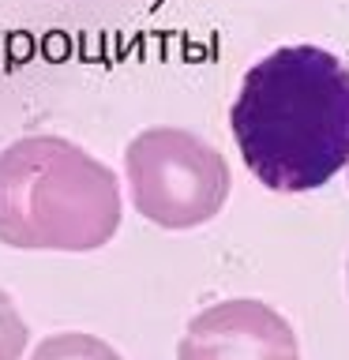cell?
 Listing matches in <instances>:
<instances>
[{
  "label": "cell",
  "instance_id": "cell-1",
  "mask_svg": "<svg viewBox=\"0 0 349 360\" xmlns=\"http://www.w3.org/2000/svg\"><path fill=\"white\" fill-rule=\"evenodd\" d=\"M229 128L270 191L300 195L349 165V68L319 45H281L241 79Z\"/></svg>",
  "mask_w": 349,
  "mask_h": 360
},
{
  "label": "cell",
  "instance_id": "cell-2",
  "mask_svg": "<svg viewBox=\"0 0 349 360\" xmlns=\"http://www.w3.org/2000/svg\"><path fill=\"white\" fill-rule=\"evenodd\" d=\"M117 173L64 135H23L0 150V244L98 252L120 229Z\"/></svg>",
  "mask_w": 349,
  "mask_h": 360
},
{
  "label": "cell",
  "instance_id": "cell-3",
  "mask_svg": "<svg viewBox=\"0 0 349 360\" xmlns=\"http://www.w3.org/2000/svg\"><path fill=\"white\" fill-rule=\"evenodd\" d=\"M132 207L158 229H199L229 199V162L188 128H143L124 150Z\"/></svg>",
  "mask_w": 349,
  "mask_h": 360
},
{
  "label": "cell",
  "instance_id": "cell-4",
  "mask_svg": "<svg viewBox=\"0 0 349 360\" xmlns=\"http://www.w3.org/2000/svg\"><path fill=\"white\" fill-rule=\"evenodd\" d=\"M177 360H300L286 315L252 297L210 304L188 319Z\"/></svg>",
  "mask_w": 349,
  "mask_h": 360
},
{
  "label": "cell",
  "instance_id": "cell-5",
  "mask_svg": "<svg viewBox=\"0 0 349 360\" xmlns=\"http://www.w3.org/2000/svg\"><path fill=\"white\" fill-rule=\"evenodd\" d=\"M30 360H124V356L98 334L61 330V334H49L45 342H38Z\"/></svg>",
  "mask_w": 349,
  "mask_h": 360
},
{
  "label": "cell",
  "instance_id": "cell-6",
  "mask_svg": "<svg viewBox=\"0 0 349 360\" xmlns=\"http://www.w3.org/2000/svg\"><path fill=\"white\" fill-rule=\"evenodd\" d=\"M30 342V326L15 308L8 289H0V360H23Z\"/></svg>",
  "mask_w": 349,
  "mask_h": 360
},
{
  "label": "cell",
  "instance_id": "cell-7",
  "mask_svg": "<svg viewBox=\"0 0 349 360\" xmlns=\"http://www.w3.org/2000/svg\"><path fill=\"white\" fill-rule=\"evenodd\" d=\"M345 281H349V270H345Z\"/></svg>",
  "mask_w": 349,
  "mask_h": 360
},
{
  "label": "cell",
  "instance_id": "cell-8",
  "mask_svg": "<svg viewBox=\"0 0 349 360\" xmlns=\"http://www.w3.org/2000/svg\"><path fill=\"white\" fill-rule=\"evenodd\" d=\"M345 169H349V165H345Z\"/></svg>",
  "mask_w": 349,
  "mask_h": 360
}]
</instances>
